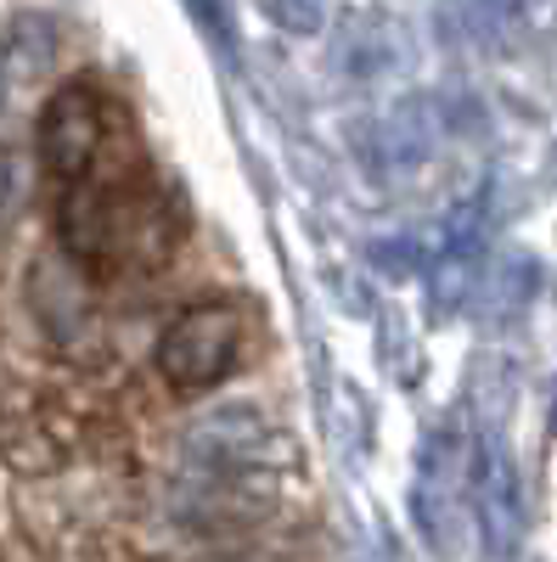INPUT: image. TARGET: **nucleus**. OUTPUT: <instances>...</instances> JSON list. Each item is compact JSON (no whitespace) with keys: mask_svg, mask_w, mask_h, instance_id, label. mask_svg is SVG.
Returning <instances> with one entry per match:
<instances>
[{"mask_svg":"<svg viewBox=\"0 0 557 562\" xmlns=\"http://www.w3.org/2000/svg\"><path fill=\"white\" fill-rule=\"evenodd\" d=\"M270 456V428L254 405H220L203 411L192 428L180 434V495L198 501V506H220V501H237L259 484L265 461Z\"/></svg>","mask_w":557,"mask_h":562,"instance_id":"obj_1","label":"nucleus"},{"mask_svg":"<svg viewBox=\"0 0 557 562\" xmlns=\"http://www.w3.org/2000/svg\"><path fill=\"white\" fill-rule=\"evenodd\" d=\"M108 147H113V130H108L102 90L85 85V79H68L63 90H52V102L40 108V124H34L40 169L52 175L63 192H74V186L97 180Z\"/></svg>","mask_w":557,"mask_h":562,"instance_id":"obj_2","label":"nucleus"},{"mask_svg":"<svg viewBox=\"0 0 557 562\" xmlns=\"http://www.w3.org/2000/svg\"><path fill=\"white\" fill-rule=\"evenodd\" d=\"M468 461H474V439H461L456 422L416 445V473H411V524L423 535V546L450 562L461 546V512H468Z\"/></svg>","mask_w":557,"mask_h":562,"instance_id":"obj_3","label":"nucleus"},{"mask_svg":"<svg viewBox=\"0 0 557 562\" xmlns=\"http://www.w3.org/2000/svg\"><path fill=\"white\" fill-rule=\"evenodd\" d=\"M237 349H243V310L225 304V299L192 304V310H180L164 326V338H158V378L175 394H209L214 383L231 378Z\"/></svg>","mask_w":557,"mask_h":562,"instance_id":"obj_4","label":"nucleus"},{"mask_svg":"<svg viewBox=\"0 0 557 562\" xmlns=\"http://www.w3.org/2000/svg\"><path fill=\"white\" fill-rule=\"evenodd\" d=\"M468 512L490 562H513L524 546V479L519 456L495 422L474 428V461H468Z\"/></svg>","mask_w":557,"mask_h":562,"instance_id":"obj_5","label":"nucleus"},{"mask_svg":"<svg viewBox=\"0 0 557 562\" xmlns=\"http://www.w3.org/2000/svg\"><path fill=\"white\" fill-rule=\"evenodd\" d=\"M484 237H490V186L468 192L461 203H450V214L434 225L428 237V293H434V315H456L468 304V293L479 288V259H484Z\"/></svg>","mask_w":557,"mask_h":562,"instance_id":"obj_6","label":"nucleus"},{"mask_svg":"<svg viewBox=\"0 0 557 562\" xmlns=\"http://www.w3.org/2000/svg\"><path fill=\"white\" fill-rule=\"evenodd\" d=\"M450 135L445 124V102L434 97H405L394 108H383L378 119H366L360 135H355V153L366 164L371 180H400V175H416L434 153L439 140Z\"/></svg>","mask_w":557,"mask_h":562,"instance_id":"obj_7","label":"nucleus"},{"mask_svg":"<svg viewBox=\"0 0 557 562\" xmlns=\"http://www.w3.org/2000/svg\"><path fill=\"white\" fill-rule=\"evenodd\" d=\"M254 7L288 34H321L327 23V0H254Z\"/></svg>","mask_w":557,"mask_h":562,"instance_id":"obj_8","label":"nucleus"},{"mask_svg":"<svg viewBox=\"0 0 557 562\" xmlns=\"http://www.w3.org/2000/svg\"><path fill=\"white\" fill-rule=\"evenodd\" d=\"M552 434H557V394H552Z\"/></svg>","mask_w":557,"mask_h":562,"instance_id":"obj_9","label":"nucleus"}]
</instances>
